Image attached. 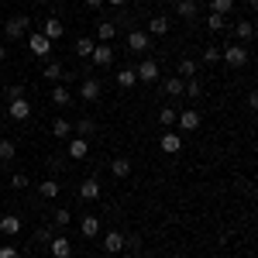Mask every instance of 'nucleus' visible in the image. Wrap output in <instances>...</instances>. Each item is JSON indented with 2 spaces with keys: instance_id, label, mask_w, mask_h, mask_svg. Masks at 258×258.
<instances>
[{
  "instance_id": "e433bc0d",
  "label": "nucleus",
  "mask_w": 258,
  "mask_h": 258,
  "mask_svg": "<svg viewBox=\"0 0 258 258\" xmlns=\"http://www.w3.org/2000/svg\"><path fill=\"white\" fill-rule=\"evenodd\" d=\"M203 62H207V66L220 62V48H214V45H210V48H203Z\"/></svg>"
},
{
  "instance_id": "f257e3e1",
  "label": "nucleus",
  "mask_w": 258,
  "mask_h": 258,
  "mask_svg": "<svg viewBox=\"0 0 258 258\" xmlns=\"http://www.w3.org/2000/svg\"><path fill=\"white\" fill-rule=\"evenodd\" d=\"M220 59L227 62V66H231V69H241V66H244V62H248V48H244V45H238V41H234V45H227V48H220Z\"/></svg>"
},
{
  "instance_id": "2f4dec72",
  "label": "nucleus",
  "mask_w": 258,
  "mask_h": 258,
  "mask_svg": "<svg viewBox=\"0 0 258 258\" xmlns=\"http://www.w3.org/2000/svg\"><path fill=\"white\" fill-rule=\"evenodd\" d=\"M234 4H238V0H210V11H214V14H224V18H227V14L234 11Z\"/></svg>"
},
{
  "instance_id": "4be33fe9",
  "label": "nucleus",
  "mask_w": 258,
  "mask_h": 258,
  "mask_svg": "<svg viewBox=\"0 0 258 258\" xmlns=\"http://www.w3.org/2000/svg\"><path fill=\"white\" fill-rule=\"evenodd\" d=\"M41 76H45L48 83H62V80H66V73H62V62H45Z\"/></svg>"
},
{
  "instance_id": "b1692460",
  "label": "nucleus",
  "mask_w": 258,
  "mask_h": 258,
  "mask_svg": "<svg viewBox=\"0 0 258 258\" xmlns=\"http://www.w3.org/2000/svg\"><path fill=\"white\" fill-rule=\"evenodd\" d=\"M114 35H117V24H114V21H97V38L103 41V45L114 38Z\"/></svg>"
},
{
  "instance_id": "ddd939ff",
  "label": "nucleus",
  "mask_w": 258,
  "mask_h": 258,
  "mask_svg": "<svg viewBox=\"0 0 258 258\" xmlns=\"http://www.w3.org/2000/svg\"><path fill=\"white\" fill-rule=\"evenodd\" d=\"M103 251H107V255L124 251V234H120V231H107V234H103Z\"/></svg>"
},
{
  "instance_id": "79ce46f5",
  "label": "nucleus",
  "mask_w": 258,
  "mask_h": 258,
  "mask_svg": "<svg viewBox=\"0 0 258 258\" xmlns=\"http://www.w3.org/2000/svg\"><path fill=\"white\" fill-rule=\"evenodd\" d=\"M124 248H131V251H138V248H141V238H138V234H127V238H124Z\"/></svg>"
},
{
  "instance_id": "a878e982",
  "label": "nucleus",
  "mask_w": 258,
  "mask_h": 258,
  "mask_svg": "<svg viewBox=\"0 0 258 258\" xmlns=\"http://www.w3.org/2000/svg\"><path fill=\"white\" fill-rule=\"evenodd\" d=\"M165 31H169V18L165 14H155L148 21V35H165Z\"/></svg>"
},
{
  "instance_id": "5701e85b",
  "label": "nucleus",
  "mask_w": 258,
  "mask_h": 258,
  "mask_svg": "<svg viewBox=\"0 0 258 258\" xmlns=\"http://www.w3.org/2000/svg\"><path fill=\"white\" fill-rule=\"evenodd\" d=\"M52 103H55V107H69V103H73V90L59 83V86L52 90Z\"/></svg>"
},
{
  "instance_id": "f03ea898",
  "label": "nucleus",
  "mask_w": 258,
  "mask_h": 258,
  "mask_svg": "<svg viewBox=\"0 0 258 258\" xmlns=\"http://www.w3.org/2000/svg\"><path fill=\"white\" fill-rule=\"evenodd\" d=\"M52 45H55V41H48L41 31L28 35V48H31V55H38V59H48V55H52Z\"/></svg>"
},
{
  "instance_id": "cd10ccee",
  "label": "nucleus",
  "mask_w": 258,
  "mask_h": 258,
  "mask_svg": "<svg viewBox=\"0 0 258 258\" xmlns=\"http://www.w3.org/2000/svg\"><path fill=\"white\" fill-rule=\"evenodd\" d=\"M52 135H55V138H73V124H69L66 117L52 120Z\"/></svg>"
},
{
  "instance_id": "aec40b11",
  "label": "nucleus",
  "mask_w": 258,
  "mask_h": 258,
  "mask_svg": "<svg viewBox=\"0 0 258 258\" xmlns=\"http://www.w3.org/2000/svg\"><path fill=\"white\" fill-rule=\"evenodd\" d=\"M114 80H117V86H120V90H131V86H138V73H135L131 66H124V69H120V73L114 76Z\"/></svg>"
},
{
  "instance_id": "58836bf2",
  "label": "nucleus",
  "mask_w": 258,
  "mask_h": 258,
  "mask_svg": "<svg viewBox=\"0 0 258 258\" xmlns=\"http://www.w3.org/2000/svg\"><path fill=\"white\" fill-rule=\"evenodd\" d=\"M182 90H186V97H189V100H197V97H200V83H197V80H189L186 86H182Z\"/></svg>"
},
{
  "instance_id": "4468645a",
  "label": "nucleus",
  "mask_w": 258,
  "mask_h": 258,
  "mask_svg": "<svg viewBox=\"0 0 258 258\" xmlns=\"http://www.w3.org/2000/svg\"><path fill=\"white\" fill-rule=\"evenodd\" d=\"M176 124H179V131H197L200 127V114L197 110H182V114H176Z\"/></svg>"
},
{
  "instance_id": "4c0bfd02",
  "label": "nucleus",
  "mask_w": 258,
  "mask_h": 258,
  "mask_svg": "<svg viewBox=\"0 0 258 258\" xmlns=\"http://www.w3.org/2000/svg\"><path fill=\"white\" fill-rule=\"evenodd\" d=\"M52 238H55V231H48V227H41V231H35V241H38V244H48Z\"/></svg>"
},
{
  "instance_id": "7c9ffc66",
  "label": "nucleus",
  "mask_w": 258,
  "mask_h": 258,
  "mask_svg": "<svg viewBox=\"0 0 258 258\" xmlns=\"http://www.w3.org/2000/svg\"><path fill=\"white\" fill-rule=\"evenodd\" d=\"M179 76H182V80H193V76H197V62L182 55V59H179Z\"/></svg>"
},
{
  "instance_id": "6e6552de",
  "label": "nucleus",
  "mask_w": 258,
  "mask_h": 258,
  "mask_svg": "<svg viewBox=\"0 0 258 258\" xmlns=\"http://www.w3.org/2000/svg\"><path fill=\"white\" fill-rule=\"evenodd\" d=\"M135 73H138V83H155L162 76V69H159V62H155V59H145Z\"/></svg>"
},
{
  "instance_id": "72a5a7b5",
  "label": "nucleus",
  "mask_w": 258,
  "mask_h": 258,
  "mask_svg": "<svg viewBox=\"0 0 258 258\" xmlns=\"http://www.w3.org/2000/svg\"><path fill=\"white\" fill-rule=\"evenodd\" d=\"M14 155H18V148H14V141H0V162H11L14 159Z\"/></svg>"
},
{
  "instance_id": "f8f14e48",
  "label": "nucleus",
  "mask_w": 258,
  "mask_h": 258,
  "mask_svg": "<svg viewBox=\"0 0 258 258\" xmlns=\"http://www.w3.org/2000/svg\"><path fill=\"white\" fill-rule=\"evenodd\" d=\"M0 234H7V238H18L21 234V217L18 214H4V217H0Z\"/></svg>"
},
{
  "instance_id": "39448f33",
  "label": "nucleus",
  "mask_w": 258,
  "mask_h": 258,
  "mask_svg": "<svg viewBox=\"0 0 258 258\" xmlns=\"http://www.w3.org/2000/svg\"><path fill=\"white\" fill-rule=\"evenodd\" d=\"M28 24L31 21L24 18V14H18V18H11V21H4V35L14 41V38H21V35H28Z\"/></svg>"
},
{
  "instance_id": "f3484780",
  "label": "nucleus",
  "mask_w": 258,
  "mask_h": 258,
  "mask_svg": "<svg viewBox=\"0 0 258 258\" xmlns=\"http://www.w3.org/2000/svg\"><path fill=\"white\" fill-rule=\"evenodd\" d=\"M234 38H238V45H248V41L255 38V24L251 21H238L234 24Z\"/></svg>"
},
{
  "instance_id": "c85d7f7f",
  "label": "nucleus",
  "mask_w": 258,
  "mask_h": 258,
  "mask_svg": "<svg viewBox=\"0 0 258 258\" xmlns=\"http://www.w3.org/2000/svg\"><path fill=\"white\" fill-rule=\"evenodd\" d=\"M110 172H114L117 179L131 176V159H114V162H110Z\"/></svg>"
},
{
  "instance_id": "393cba45",
  "label": "nucleus",
  "mask_w": 258,
  "mask_h": 258,
  "mask_svg": "<svg viewBox=\"0 0 258 258\" xmlns=\"http://www.w3.org/2000/svg\"><path fill=\"white\" fill-rule=\"evenodd\" d=\"M182 86H186L182 76H165V83H162V90H165L169 97H179V93H182Z\"/></svg>"
},
{
  "instance_id": "ea45409f",
  "label": "nucleus",
  "mask_w": 258,
  "mask_h": 258,
  "mask_svg": "<svg viewBox=\"0 0 258 258\" xmlns=\"http://www.w3.org/2000/svg\"><path fill=\"white\" fill-rule=\"evenodd\" d=\"M11 186H14V189H24V186H28V176H24V172H14V176H11Z\"/></svg>"
},
{
  "instance_id": "1a4fd4ad",
  "label": "nucleus",
  "mask_w": 258,
  "mask_h": 258,
  "mask_svg": "<svg viewBox=\"0 0 258 258\" xmlns=\"http://www.w3.org/2000/svg\"><path fill=\"white\" fill-rule=\"evenodd\" d=\"M73 135H76V138H93V135H100V124L93 117H83V120L73 124Z\"/></svg>"
},
{
  "instance_id": "0eeeda50",
  "label": "nucleus",
  "mask_w": 258,
  "mask_h": 258,
  "mask_svg": "<svg viewBox=\"0 0 258 258\" xmlns=\"http://www.w3.org/2000/svg\"><path fill=\"white\" fill-rule=\"evenodd\" d=\"M7 117L18 120V124H24V120L31 117V103L21 97V100H11V107H7Z\"/></svg>"
},
{
  "instance_id": "a18cd8bd",
  "label": "nucleus",
  "mask_w": 258,
  "mask_h": 258,
  "mask_svg": "<svg viewBox=\"0 0 258 258\" xmlns=\"http://www.w3.org/2000/svg\"><path fill=\"white\" fill-rule=\"evenodd\" d=\"M4 59H7V48H4V45H0V62H4Z\"/></svg>"
},
{
  "instance_id": "6ab92c4d",
  "label": "nucleus",
  "mask_w": 258,
  "mask_h": 258,
  "mask_svg": "<svg viewBox=\"0 0 258 258\" xmlns=\"http://www.w3.org/2000/svg\"><path fill=\"white\" fill-rule=\"evenodd\" d=\"M176 14L182 21H193L200 14V7H197V0H176Z\"/></svg>"
},
{
  "instance_id": "c756f323",
  "label": "nucleus",
  "mask_w": 258,
  "mask_h": 258,
  "mask_svg": "<svg viewBox=\"0 0 258 258\" xmlns=\"http://www.w3.org/2000/svg\"><path fill=\"white\" fill-rule=\"evenodd\" d=\"M93 45H97L93 38H76V48H73V52H76L80 59H90V52H93Z\"/></svg>"
},
{
  "instance_id": "2eb2a0df",
  "label": "nucleus",
  "mask_w": 258,
  "mask_h": 258,
  "mask_svg": "<svg viewBox=\"0 0 258 258\" xmlns=\"http://www.w3.org/2000/svg\"><path fill=\"white\" fill-rule=\"evenodd\" d=\"M80 234L83 238H97L100 234V217L97 214H86V217L80 220Z\"/></svg>"
},
{
  "instance_id": "a19ab883",
  "label": "nucleus",
  "mask_w": 258,
  "mask_h": 258,
  "mask_svg": "<svg viewBox=\"0 0 258 258\" xmlns=\"http://www.w3.org/2000/svg\"><path fill=\"white\" fill-rule=\"evenodd\" d=\"M7 97H11V100H21V97H24V86H21V83L7 86Z\"/></svg>"
},
{
  "instance_id": "9d476101",
  "label": "nucleus",
  "mask_w": 258,
  "mask_h": 258,
  "mask_svg": "<svg viewBox=\"0 0 258 258\" xmlns=\"http://www.w3.org/2000/svg\"><path fill=\"white\" fill-rule=\"evenodd\" d=\"M41 35L48 41H59L62 35H66V24H62L59 18H45V24H41Z\"/></svg>"
},
{
  "instance_id": "bb28decb",
  "label": "nucleus",
  "mask_w": 258,
  "mask_h": 258,
  "mask_svg": "<svg viewBox=\"0 0 258 258\" xmlns=\"http://www.w3.org/2000/svg\"><path fill=\"white\" fill-rule=\"evenodd\" d=\"M59 189H62V186H59V182H55V179H45V182H41V186H38L41 200H55V197H59Z\"/></svg>"
},
{
  "instance_id": "37998d69",
  "label": "nucleus",
  "mask_w": 258,
  "mask_h": 258,
  "mask_svg": "<svg viewBox=\"0 0 258 258\" xmlns=\"http://www.w3.org/2000/svg\"><path fill=\"white\" fill-rule=\"evenodd\" d=\"M0 258H18V248H14V244H4V248H0Z\"/></svg>"
},
{
  "instance_id": "412c9836",
  "label": "nucleus",
  "mask_w": 258,
  "mask_h": 258,
  "mask_svg": "<svg viewBox=\"0 0 258 258\" xmlns=\"http://www.w3.org/2000/svg\"><path fill=\"white\" fill-rule=\"evenodd\" d=\"M86 152H90V141L86 138H69V159H86Z\"/></svg>"
},
{
  "instance_id": "9b49d317",
  "label": "nucleus",
  "mask_w": 258,
  "mask_h": 258,
  "mask_svg": "<svg viewBox=\"0 0 258 258\" xmlns=\"http://www.w3.org/2000/svg\"><path fill=\"white\" fill-rule=\"evenodd\" d=\"M48 248H52V255H55V258H73V241L62 238V234H55V238L48 241Z\"/></svg>"
},
{
  "instance_id": "c9c22d12",
  "label": "nucleus",
  "mask_w": 258,
  "mask_h": 258,
  "mask_svg": "<svg viewBox=\"0 0 258 258\" xmlns=\"http://www.w3.org/2000/svg\"><path fill=\"white\" fill-rule=\"evenodd\" d=\"M207 24H210V31H224V28H227V18H224V14H214V11H210V21H207Z\"/></svg>"
},
{
  "instance_id": "c03bdc74",
  "label": "nucleus",
  "mask_w": 258,
  "mask_h": 258,
  "mask_svg": "<svg viewBox=\"0 0 258 258\" xmlns=\"http://www.w3.org/2000/svg\"><path fill=\"white\" fill-rule=\"evenodd\" d=\"M100 4H103V0H86V7H100Z\"/></svg>"
},
{
  "instance_id": "49530a36",
  "label": "nucleus",
  "mask_w": 258,
  "mask_h": 258,
  "mask_svg": "<svg viewBox=\"0 0 258 258\" xmlns=\"http://www.w3.org/2000/svg\"><path fill=\"white\" fill-rule=\"evenodd\" d=\"M110 4H114V7H124V4H127V0H110Z\"/></svg>"
},
{
  "instance_id": "7ed1b4c3",
  "label": "nucleus",
  "mask_w": 258,
  "mask_h": 258,
  "mask_svg": "<svg viewBox=\"0 0 258 258\" xmlns=\"http://www.w3.org/2000/svg\"><path fill=\"white\" fill-rule=\"evenodd\" d=\"M80 97L86 100V103H97V100L103 97V86H100L97 76H86V80L80 83Z\"/></svg>"
},
{
  "instance_id": "20e7f679",
  "label": "nucleus",
  "mask_w": 258,
  "mask_h": 258,
  "mask_svg": "<svg viewBox=\"0 0 258 258\" xmlns=\"http://www.w3.org/2000/svg\"><path fill=\"white\" fill-rule=\"evenodd\" d=\"M90 62H93L97 69H107V66L114 62V48H110V45H103V41H97V45H93V52H90Z\"/></svg>"
},
{
  "instance_id": "473e14b6",
  "label": "nucleus",
  "mask_w": 258,
  "mask_h": 258,
  "mask_svg": "<svg viewBox=\"0 0 258 258\" xmlns=\"http://www.w3.org/2000/svg\"><path fill=\"white\" fill-rule=\"evenodd\" d=\"M176 114H179L176 107H162L159 110V124L162 127H172V124H176Z\"/></svg>"
},
{
  "instance_id": "a211bd4d",
  "label": "nucleus",
  "mask_w": 258,
  "mask_h": 258,
  "mask_svg": "<svg viewBox=\"0 0 258 258\" xmlns=\"http://www.w3.org/2000/svg\"><path fill=\"white\" fill-rule=\"evenodd\" d=\"M159 145H162V152H165V155H176L179 148H182V138H179L176 131H165V135H162V141H159Z\"/></svg>"
},
{
  "instance_id": "f704fd0d",
  "label": "nucleus",
  "mask_w": 258,
  "mask_h": 258,
  "mask_svg": "<svg viewBox=\"0 0 258 258\" xmlns=\"http://www.w3.org/2000/svg\"><path fill=\"white\" fill-rule=\"evenodd\" d=\"M52 214H55V227H69V220H73V210H66V207H59V210H52Z\"/></svg>"
},
{
  "instance_id": "423d86ee",
  "label": "nucleus",
  "mask_w": 258,
  "mask_h": 258,
  "mask_svg": "<svg viewBox=\"0 0 258 258\" xmlns=\"http://www.w3.org/2000/svg\"><path fill=\"white\" fill-rule=\"evenodd\" d=\"M152 48V35L148 31H127V52H148Z\"/></svg>"
},
{
  "instance_id": "dca6fc26",
  "label": "nucleus",
  "mask_w": 258,
  "mask_h": 258,
  "mask_svg": "<svg viewBox=\"0 0 258 258\" xmlns=\"http://www.w3.org/2000/svg\"><path fill=\"white\" fill-rule=\"evenodd\" d=\"M80 197L83 200H100V179L97 176H90V179L80 182Z\"/></svg>"
}]
</instances>
